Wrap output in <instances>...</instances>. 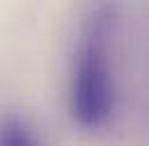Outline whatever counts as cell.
<instances>
[{"mask_svg": "<svg viewBox=\"0 0 149 146\" xmlns=\"http://www.w3.org/2000/svg\"><path fill=\"white\" fill-rule=\"evenodd\" d=\"M115 12L96 5L85 18L71 75V112L85 128H99L112 112L115 85L110 73V34Z\"/></svg>", "mask_w": 149, "mask_h": 146, "instance_id": "6da1fadb", "label": "cell"}, {"mask_svg": "<svg viewBox=\"0 0 149 146\" xmlns=\"http://www.w3.org/2000/svg\"><path fill=\"white\" fill-rule=\"evenodd\" d=\"M0 146H39V142L23 116L9 114L0 121Z\"/></svg>", "mask_w": 149, "mask_h": 146, "instance_id": "7a4b0ae2", "label": "cell"}]
</instances>
